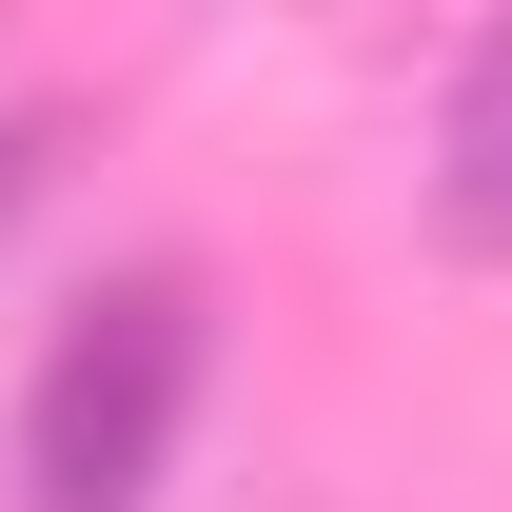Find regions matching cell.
Returning a JSON list of instances; mask_svg holds the SVG:
<instances>
[{
  "instance_id": "cell-1",
  "label": "cell",
  "mask_w": 512,
  "mask_h": 512,
  "mask_svg": "<svg viewBox=\"0 0 512 512\" xmlns=\"http://www.w3.org/2000/svg\"><path fill=\"white\" fill-rule=\"evenodd\" d=\"M197 375H217V296L178 256H119L0 414V512H158V473L197 434Z\"/></svg>"
},
{
  "instance_id": "cell-2",
  "label": "cell",
  "mask_w": 512,
  "mask_h": 512,
  "mask_svg": "<svg viewBox=\"0 0 512 512\" xmlns=\"http://www.w3.org/2000/svg\"><path fill=\"white\" fill-rule=\"evenodd\" d=\"M434 237L453 256H512V20L453 60V99H434Z\"/></svg>"
},
{
  "instance_id": "cell-3",
  "label": "cell",
  "mask_w": 512,
  "mask_h": 512,
  "mask_svg": "<svg viewBox=\"0 0 512 512\" xmlns=\"http://www.w3.org/2000/svg\"><path fill=\"white\" fill-rule=\"evenodd\" d=\"M40 158H60V119H0V217L40 197Z\"/></svg>"
}]
</instances>
